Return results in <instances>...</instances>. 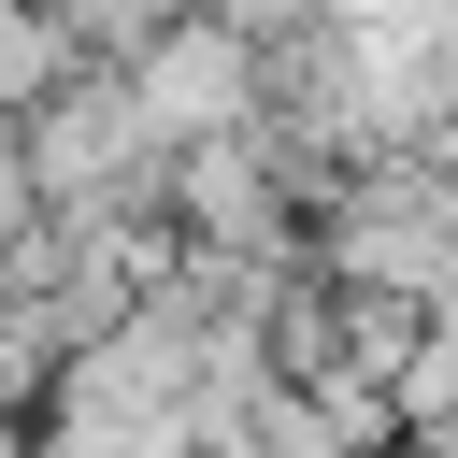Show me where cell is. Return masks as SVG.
<instances>
[{"instance_id": "obj_2", "label": "cell", "mask_w": 458, "mask_h": 458, "mask_svg": "<svg viewBox=\"0 0 458 458\" xmlns=\"http://www.w3.org/2000/svg\"><path fill=\"white\" fill-rule=\"evenodd\" d=\"M57 72H72L57 14H43V0H0V129H14V114H29V100L57 86Z\"/></svg>"}, {"instance_id": "obj_1", "label": "cell", "mask_w": 458, "mask_h": 458, "mask_svg": "<svg viewBox=\"0 0 458 458\" xmlns=\"http://www.w3.org/2000/svg\"><path fill=\"white\" fill-rule=\"evenodd\" d=\"M301 272H315V286L444 301V286H458V172H444V157H344V172L301 200Z\"/></svg>"}, {"instance_id": "obj_4", "label": "cell", "mask_w": 458, "mask_h": 458, "mask_svg": "<svg viewBox=\"0 0 458 458\" xmlns=\"http://www.w3.org/2000/svg\"><path fill=\"white\" fill-rule=\"evenodd\" d=\"M344 458H386V444H344Z\"/></svg>"}, {"instance_id": "obj_3", "label": "cell", "mask_w": 458, "mask_h": 458, "mask_svg": "<svg viewBox=\"0 0 458 458\" xmlns=\"http://www.w3.org/2000/svg\"><path fill=\"white\" fill-rule=\"evenodd\" d=\"M386 458H458V429H386Z\"/></svg>"}]
</instances>
